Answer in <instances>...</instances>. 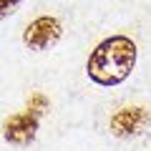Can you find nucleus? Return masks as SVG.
I'll list each match as a JSON object with an SVG mask.
<instances>
[{"instance_id":"nucleus-1","label":"nucleus","mask_w":151,"mask_h":151,"mask_svg":"<svg viewBox=\"0 0 151 151\" xmlns=\"http://www.w3.org/2000/svg\"><path fill=\"white\" fill-rule=\"evenodd\" d=\"M139 48L129 35H111L91 50L86 60V73L98 86H121L134 73Z\"/></svg>"},{"instance_id":"nucleus-5","label":"nucleus","mask_w":151,"mask_h":151,"mask_svg":"<svg viewBox=\"0 0 151 151\" xmlns=\"http://www.w3.org/2000/svg\"><path fill=\"white\" fill-rule=\"evenodd\" d=\"M23 0H0V15L3 18H8V15H13V13L18 10V5H20Z\"/></svg>"},{"instance_id":"nucleus-4","label":"nucleus","mask_w":151,"mask_h":151,"mask_svg":"<svg viewBox=\"0 0 151 151\" xmlns=\"http://www.w3.org/2000/svg\"><path fill=\"white\" fill-rule=\"evenodd\" d=\"M146 124H149V113H146L144 108H121V111L111 119V131L124 139V136L139 134Z\"/></svg>"},{"instance_id":"nucleus-2","label":"nucleus","mask_w":151,"mask_h":151,"mask_svg":"<svg viewBox=\"0 0 151 151\" xmlns=\"http://www.w3.org/2000/svg\"><path fill=\"white\" fill-rule=\"evenodd\" d=\"M63 38V25L58 18L53 15H43L35 18L33 23H28L23 30V43L30 50H48Z\"/></svg>"},{"instance_id":"nucleus-3","label":"nucleus","mask_w":151,"mask_h":151,"mask_svg":"<svg viewBox=\"0 0 151 151\" xmlns=\"http://www.w3.org/2000/svg\"><path fill=\"white\" fill-rule=\"evenodd\" d=\"M38 134V113L33 111H23V113H15L5 121V136L8 144H15V146H28Z\"/></svg>"}]
</instances>
